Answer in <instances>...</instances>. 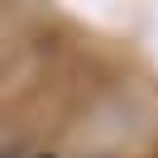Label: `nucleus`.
I'll use <instances>...</instances> for the list:
<instances>
[{
	"label": "nucleus",
	"instance_id": "nucleus-1",
	"mask_svg": "<svg viewBox=\"0 0 158 158\" xmlns=\"http://www.w3.org/2000/svg\"><path fill=\"white\" fill-rule=\"evenodd\" d=\"M0 158H19V153H15V148H0Z\"/></svg>",
	"mask_w": 158,
	"mask_h": 158
}]
</instances>
